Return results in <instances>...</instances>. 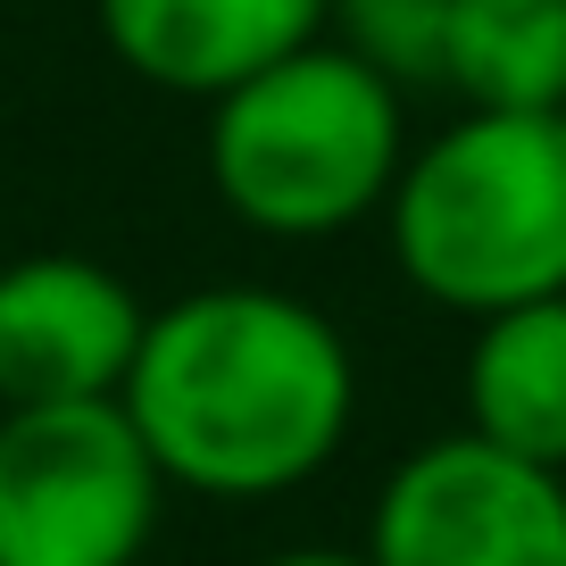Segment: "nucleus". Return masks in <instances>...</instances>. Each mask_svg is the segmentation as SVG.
<instances>
[{"label":"nucleus","instance_id":"nucleus-10","mask_svg":"<svg viewBox=\"0 0 566 566\" xmlns=\"http://www.w3.org/2000/svg\"><path fill=\"white\" fill-rule=\"evenodd\" d=\"M450 9H459V0H334V9H325V34L408 92V84H442Z\"/></svg>","mask_w":566,"mask_h":566},{"label":"nucleus","instance_id":"nucleus-2","mask_svg":"<svg viewBox=\"0 0 566 566\" xmlns=\"http://www.w3.org/2000/svg\"><path fill=\"white\" fill-rule=\"evenodd\" d=\"M391 259L433 308L500 317L566 292V108H467L408 150Z\"/></svg>","mask_w":566,"mask_h":566},{"label":"nucleus","instance_id":"nucleus-8","mask_svg":"<svg viewBox=\"0 0 566 566\" xmlns=\"http://www.w3.org/2000/svg\"><path fill=\"white\" fill-rule=\"evenodd\" d=\"M467 433L566 475V292L475 317L467 350Z\"/></svg>","mask_w":566,"mask_h":566},{"label":"nucleus","instance_id":"nucleus-1","mask_svg":"<svg viewBox=\"0 0 566 566\" xmlns=\"http://www.w3.org/2000/svg\"><path fill=\"white\" fill-rule=\"evenodd\" d=\"M117 408L167 492L250 509L342 459L358 424V358L342 325L283 283H200L150 308Z\"/></svg>","mask_w":566,"mask_h":566},{"label":"nucleus","instance_id":"nucleus-6","mask_svg":"<svg viewBox=\"0 0 566 566\" xmlns=\"http://www.w3.org/2000/svg\"><path fill=\"white\" fill-rule=\"evenodd\" d=\"M142 292L92 250H25L0 266V408L117 400L142 350Z\"/></svg>","mask_w":566,"mask_h":566},{"label":"nucleus","instance_id":"nucleus-4","mask_svg":"<svg viewBox=\"0 0 566 566\" xmlns=\"http://www.w3.org/2000/svg\"><path fill=\"white\" fill-rule=\"evenodd\" d=\"M167 475L117 400L0 408V566H142Z\"/></svg>","mask_w":566,"mask_h":566},{"label":"nucleus","instance_id":"nucleus-7","mask_svg":"<svg viewBox=\"0 0 566 566\" xmlns=\"http://www.w3.org/2000/svg\"><path fill=\"white\" fill-rule=\"evenodd\" d=\"M334 0H92L108 59L176 101H217L259 67L325 42Z\"/></svg>","mask_w":566,"mask_h":566},{"label":"nucleus","instance_id":"nucleus-5","mask_svg":"<svg viewBox=\"0 0 566 566\" xmlns=\"http://www.w3.org/2000/svg\"><path fill=\"white\" fill-rule=\"evenodd\" d=\"M367 566H566V475L483 433L417 442L367 509Z\"/></svg>","mask_w":566,"mask_h":566},{"label":"nucleus","instance_id":"nucleus-9","mask_svg":"<svg viewBox=\"0 0 566 566\" xmlns=\"http://www.w3.org/2000/svg\"><path fill=\"white\" fill-rule=\"evenodd\" d=\"M442 84L467 108H566V0H459Z\"/></svg>","mask_w":566,"mask_h":566},{"label":"nucleus","instance_id":"nucleus-3","mask_svg":"<svg viewBox=\"0 0 566 566\" xmlns=\"http://www.w3.org/2000/svg\"><path fill=\"white\" fill-rule=\"evenodd\" d=\"M209 192L226 217L275 242H325L384 217L408 167V108L384 67L342 51L334 34L259 67L209 101Z\"/></svg>","mask_w":566,"mask_h":566},{"label":"nucleus","instance_id":"nucleus-11","mask_svg":"<svg viewBox=\"0 0 566 566\" xmlns=\"http://www.w3.org/2000/svg\"><path fill=\"white\" fill-rule=\"evenodd\" d=\"M259 566H367V549H275Z\"/></svg>","mask_w":566,"mask_h":566}]
</instances>
